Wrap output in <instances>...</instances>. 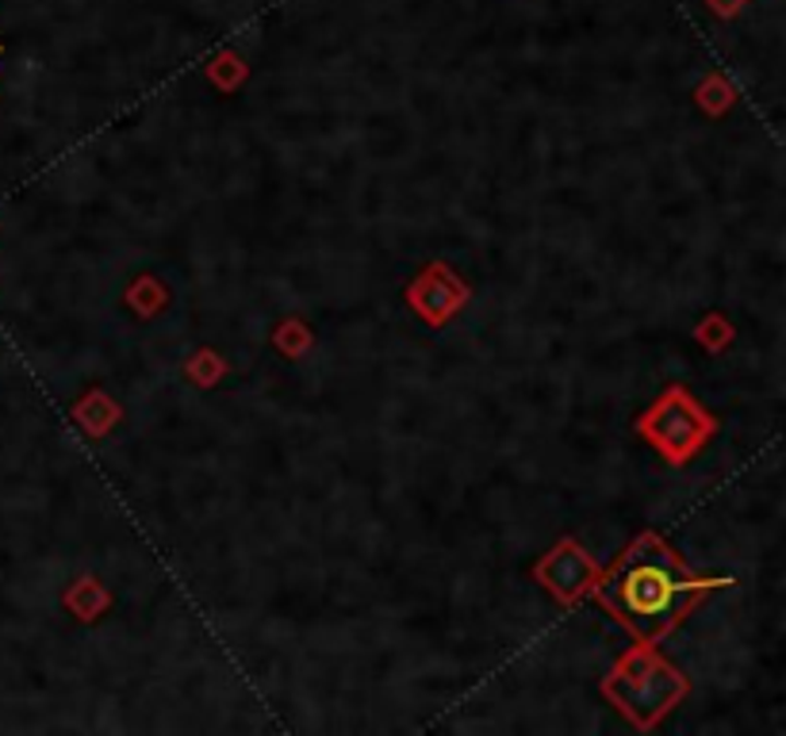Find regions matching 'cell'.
Instances as JSON below:
<instances>
[{"instance_id": "obj_1", "label": "cell", "mask_w": 786, "mask_h": 736, "mask_svg": "<svg viewBox=\"0 0 786 736\" xmlns=\"http://www.w3.org/2000/svg\"><path fill=\"white\" fill-rule=\"evenodd\" d=\"M691 591V583L679 580L668 565H656V560H645V565H629L621 572V580L614 583V603H618L621 614H629V621H668L676 614L679 598Z\"/></svg>"}]
</instances>
